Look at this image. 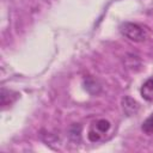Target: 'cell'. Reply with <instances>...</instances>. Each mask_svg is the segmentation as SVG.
<instances>
[{"instance_id": "7a4b0ae2", "label": "cell", "mask_w": 153, "mask_h": 153, "mask_svg": "<svg viewBox=\"0 0 153 153\" xmlns=\"http://www.w3.org/2000/svg\"><path fill=\"white\" fill-rule=\"evenodd\" d=\"M110 128V122L106 120H98L97 122H94L88 131V139L92 142H96L98 140H100L102 135H104Z\"/></svg>"}, {"instance_id": "6da1fadb", "label": "cell", "mask_w": 153, "mask_h": 153, "mask_svg": "<svg viewBox=\"0 0 153 153\" xmlns=\"http://www.w3.org/2000/svg\"><path fill=\"white\" fill-rule=\"evenodd\" d=\"M120 31L124 37L133 42H143L148 36L147 29L137 23H122L120 25Z\"/></svg>"}, {"instance_id": "3957f363", "label": "cell", "mask_w": 153, "mask_h": 153, "mask_svg": "<svg viewBox=\"0 0 153 153\" xmlns=\"http://www.w3.org/2000/svg\"><path fill=\"white\" fill-rule=\"evenodd\" d=\"M122 108H123V111L130 116V115H134L139 110V104L135 99H133L131 97H124L122 99Z\"/></svg>"}, {"instance_id": "5b68a950", "label": "cell", "mask_w": 153, "mask_h": 153, "mask_svg": "<svg viewBox=\"0 0 153 153\" xmlns=\"http://www.w3.org/2000/svg\"><path fill=\"white\" fill-rule=\"evenodd\" d=\"M141 129H142V131H143L145 134H147V135L153 134V112L142 122Z\"/></svg>"}, {"instance_id": "277c9868", "label": "cell", "mask_w": 153, "mask_h": 153, "mask_svg": "<svg viewBox=\"0 0 153 153\" xmlns=\"http://www.w3.org/2000/svg\"><path fill=\"white\" fill-rule=\"evenodd\" d=\"M141 96L147 102H153V78L146 80L141 86Z\"/></svg>"}]
</instances>
